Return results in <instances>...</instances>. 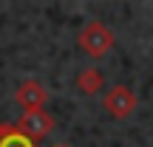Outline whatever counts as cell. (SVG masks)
<instances>
[{
	"label": "cell",
	"instance_id": "obj_4",
	"mask_svg": "<svg viewBox=\"0 0 153 147\" xmlns=\"http://www.w3.org/2000/svg\"><path fill=\"white\" fill-rule=\"evenodd\" d=\"M45 99H48V91H45L43 82H37V79L20 82L17 91H14V102L23 108V113H26V110H43Z\"/></svg>",
	"mask_w": 153,
	"mask_h": 147
},
{
	"label": "cell",
	"instance_id": "obj_7",
	"mask_svg": "<svg viewBox=\"0 0 153 147\" xmlns=\"http://www.w3.org/2000/svg\"><path fill=\"white\" fill-rule=\"evenodd\" d=\"M9 130H11V125H6V122H0V142L6 139V133H9Z\"/></svg>",
	"mask_w": 153,
	"mask_h": 147
},
{
	"label": "cell",
	"instance_id": "obj_1",
	"mask_svg": "<svg viewBox=\"0 0 153 147\" xmlns=\"http://www.w3.org/2000/svg\"><path fill=\"white\" fill-rule=\"evenodd\" d=\"M114 43H116V40H114V31H111L105 23H99V20L82 26L79 34H76V45H79L88 57H94V60L105 57L111 48H114Z\"/></svg>",
	"mask_w": 153,
	"mask_h": 147
},
{
	"label": "cell",
	"instance_id": "obj_5",
	"mask_svg": "<svg viewBox=\"0 0 153 147\" xmlns=\"http://www.w3.org/2000/svg\"><path fill=\"white\" fill-rule=\"evenodd\" d=\"M105 88V76L99 68H82L79 74H76V91L85 93V96H94V93H99Z\"/></svg>",
	"mask_w": 153,
	"mask_h": 147
},
{
	"label": "cell",
	"instance_id": "obj_3",
	"mask_svg": "<svg viewBox=\"0 0 153 147\" xmlns=\"http://www.w3.org/2000/svg\"><path fill=\"white\" fill-rule=\"evenodd\" d=\"M102 105H105V110H108L114 119H128V116L136 110V96H133L131 88H125V85H114L111 91H105Z\"/></svg>",
	"mask_w": 153,
	"mask_h": 147
},
{
	"label": "cell",
	"instance_id": "obj_2",
	"mask_svg": "<svg viewBox=\"0 0 153 147\" xmlns=\"http://www.w3.org/2000/svg\"><path fill=\"white\" fill-rule=\"evenodd\" d=\"M54 116L48 113V110H26V113H20V119H17V130L23 133V136H28L31 142H40L43 136H48L51 130H54Z\"/></svg>",
	"mask_w": 153,
	"mask_h": 147
},
{
	"label": "cell",
	"instance_id": "obj_8",
	"mask_svg": "<svg viewBox=\"0 0 153 147\" xmlns=\"http://www.w3.org/2000/svg\"><path fill=\"white\" fill-rule=\"evenodd\" d=\"M57 147H62V144H57Z\"/></svg>",
	"mask_w": 153,
	"mask_h": 147
},
{
	"label": "cell",
	"instance_id": "obj_6",
	"mask_svg": "<svg viewBox=\"0 0 153 147\" xmlns=\"http://www.w3.org/2000/svg\"><path fill=\"white\" fill-rule=\"evenodd\" d=\"M0 147H37V142H31L28 136H23V133L11 125V130L6 133V139L0 142Z\"/></svg>",
	"mask_w": 153,
	"mask_h": 147
}]
</instances>
